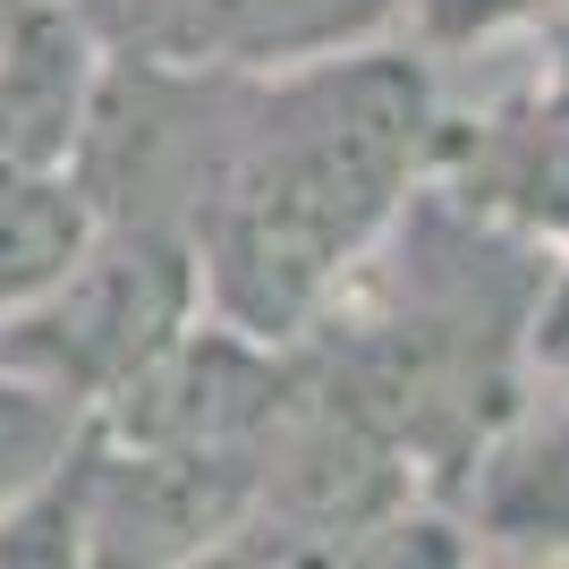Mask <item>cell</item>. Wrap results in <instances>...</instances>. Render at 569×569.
I'll return each mask as SVG.
<instances>
[{
	"label": "cell",
	"mask_w": 569,
	"mask_h": 569,
	"mask_svg": "<svg viewBox=\"0 0 569 569\" xmlns=\"http://www.w3.org/2000/svg\"><path fill=\"white\" fill-rule=\"evenodd\" d=\"M433 119L442 60L408 34L238 77L230 128L179 213L204 272V315L298 349L426 196Z\"/></svg>",
	"instance_id": "6da1fadb"
},
{
	"label": "cell",
	"mask_w": 569,
	"mask_h": 569,
	"mask_svg": "<svg viewBox=\"0 0 569 569\" xmlns=\"http://www.w3.org/2000/svg\"><path fill=\"white\" fill-rule=\"evenodd\" d=\"M196 315H204V272H196L188 230L144 213H102L94 238L18 315H0V366L94 417Z\"/></svg>",
	"instance_id": "7a4b0ae2"
},
{
	"label": "cell",
	"mask_w": 569,
	"mask_h": 569,
	"mask_svg": "<svg viewBox=\"0 0 569 569\" xmlns=\"http://www.w3.org/2000/svg\"><path fill=\"white\" fill-rule=\"evenodd\" d=\"M426 188L527 247H569V43L485 102L442 94Z\"/></svg>",
	"instance_id": "3957f363"
},
{
	"label": "cell",
	"mask_w": 569,
	"mask_h": 569,
	"mask_svg": "<svg viewBox=\"0 0 569 569\" xmlns=\"http://www.w3.org/2000/svg\"><path fill=\"white\" fill-rule=\"evenodd\" d=\"M111 60L179 77H272L400 34L408 0H77Z\"/></svg>",
	"instance_id": "277c9868"
},
{
	"label": "cell",
	"mask_w": 569,
	"mask_h": 569,
	"mask_svg": "<svg viewBox=\"0 0 569 569\" xmlns=\"http://www.w3.org/2000/svg\"><path fill=\"white\" fill-rule=\"evenodd\" d=\"M451 519L468 552L569 561V391L527 382L519 408L451 476Z\"/></svg>",
	"instance_id": "5b68a950"
},
{
	"label": "cell",
	"mask_w": 569,
	"mask_h": 569,
	"mask_svg": "<svg viewBox=\"0 0 569 569\" xmlns=\"http://www.w3.org/2000/svg\"><path fill=\"white\" fill-rule=\"evenodd\" d=\"M111 43L77 0H26L0 43V170H77L94 137Z\"/></svg>",
	"instance_id": "8992f818"
},
{
	"label": "cell",
	"mask_w": 569,
	"mask_h": 569,
	"mask_svg": "<svg viewBox=\"0 0 569 569\" xmlns=\"http://www.w3.org/2000/svg\"><path fill=\"white\" fill-rule=\"evenodd\" d=\"M94 196L77 170H0V315H18L94 238Z\"/></svg>",
	"instance_id": "52a82bcc"
},
{
	"label": "cell",
	"mask_w": 569,
	"mask_h": 569,
	"mask_svg": "<svg viewBox=\"0 0 569 569\" xmlns=\"http://www.w3.org/2000/svg\"><path fill=\"white\" fill-rule=\"evenodd\" d=\"M86 426H94L86 408H69L60 391H43V382H26V375L0 366V510L69 468Z\"/></svg>",
	"instance_id": "ba28073f"
},
{
	"label": "cell",
	"mask_w": 569,
	"mask_h": 569,
	"mask_svg": "<svg viewBox=\"0 0 569 569\" xmlns=\"http://www.w3.org/2000/svg\"><path fill=\"white\" fill-rule=\"evenodd\" d=\"M569 18V0H408L400 34L433 60H485L501 43H527V34H552Z\"/></svg>",
	"instance_id": "9c48e42d"
},
{
	"label": "cell",
	"mask_w": 569,
	"mask_h": 569,
	"mask_svg": "<svg viewBox=\"0 0 569 569\" xmlns=\"http://www.w3.org/2000/svg\"><path fill=\"white\" fill-rule=\"evenodd\" d=\"M519 357H527V382H545V391H569V247H552L545 272H536Z\"/></svg>",
	"instance_id": "30bf717a"
},
{
	"label": "cell",
	"mask_w": 569,
	"mask_h": 569,
	"mask_svg": "<svg viewBox=\"0 0 569 569\" xmlns=\"http://www.w3.org/2000/svg\"><path fill=\"white\" fill-rule=\"evenodd\" d=\"M18 9H26V0H0V43H9V26H18Z\"/></svg>",
	"instance_id": "8fae6325"
}]
</instances>
